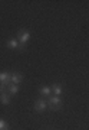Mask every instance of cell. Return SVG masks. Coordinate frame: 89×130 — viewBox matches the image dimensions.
I'll use <instances>...</instances> for the list:
<instances>
[{
  "label": "cell",
  "instance_id": "cell-2",
  "mask_svg": "<svg viewBox=\"0 0 89 130\" xmlns=\"http://www.w3.org/2000/svg\"><path fill=\"white\" fill-rule=\"evenodd\" d=\"M47 106L50 107L52 111H57V110H61V106H62L61 95H52V97L49 98V103H47Z\"/></svg>",
  "mask_w": 89,
  "mask_h": 130
},
{
  "label": "cell",
  "instance_id": "cell-5",
  "mask_svg": "<svg viewBox=\"0 0 89 130\" xmlns=\"http://www.w3.org/2000/svg\"><path fill=\"white\" fill-rule=\"evenodd\" d=\"M22 79H23V77L20 74H17V72H13V74L10 75V84H20L22 83Z\"/></svg>",
  "mask_w": 89,
  "mask_h": 130
},
{
  "label": "cell",
  "instance_id": "cell-6",
  "mask_svg": "<svg viewBox=\"0 0 89 130\" xmlns=\"http://www.w3.org/2000/svg\"><path fill=\"white\" fill-rule=\"evenodd\" d=\"M0 101H2V104H5V106L10 104V94L9 93H2L0 94Z\"/></svg>",
  "mask_w": 89,
  "mask_h": 130
},
{
  "label": "cell",
  "instance_id": "cell-3",
  "mask_svg": "<svg viewBox=\"0 0 89 130\" xmlns=\"http://www.w3.org/2000/svg\"><path fill=\"white\" fill-rule=\"evenodd\" d=\"M46 108H47V103L45 101V100H38V101L35 103V110H36V111L42 113V111H45Z\"/></svg>",
  "mask_w": 89,
  "mask_h": 130
},
{
  "label": "cell",
  "instance_id": "cell-1",
  "mask_svg": "<svg viewBox=\"0 0 89 130\" xmlns=\"http://www.w3.org/2000/svg\"><path fill=\"white\" fill-rule=\"evenodd\" d=\"M17 39H19V48H22L20 51H24L26 43H27L29 39H30V33H29L27 30L22 29V30H19V32H17Z\"/></svg>",
  "mask_w": 89,
  "mask_h": 130
},
{
  "label": "cell",
  "instance_id": "cell-8",
  "mask_svg": "<svg viewBox=\"0 0 89 130\" xmlns=\"http://www.w3.org/2000/svg\"><path fill=\"white\" fill-rule=\"evenodd\" d=\"M7 46L12 48V49H19V41L10 39V41H7Z\"/></svg>",
  "mask_w": 89,
  "mask_h": 130
},
{
  "label": "cell",
  "instance_id": "cell-4",
  "mask_svg": "<svg viewBox=\"0 0 89 130\" xmlns=\"http://www.w3.org/2000/svg\"><path fill=\"white\" fill-rule=\"evenodd\" d=\"M0 84H5V85H10V74L9 72H0Z\"/></svg>",
  "mask_w": 89,
  "mask_h": 130
},
{
  "label": "cell",
  "instance_id": "cell-11",
  "mask_svg": "<svg viewBox=\"0 0 89 130\" xmlns=\"http://www.w3.org/2000/svg\"><path fill=\"white\" fill-rule=\"evenodd\" d=\"M5 129H7L6 121H5V120H0V130H5Z\"/></svg>",
  "mask_w": 89,
  "mask_h": 130
},
{
  "label": "cell",
  "instance_id": "cell-9",
  "mask_svg": "<svg viewBox=\"0 0 89 130\" xmlns=\"http://www.w3.org/2000/svg\"><path fill=\"white\" fill-rule=\"evenodd\" d=\"M52 91H53V94H55V95H61V94H62V87L59 85V84H53Z\"/></svg>",
  "mask_w": 89,
  "mask_h": 130
},
{
  "label": "cell",
  "instance_id": "cell-7",
  "mask_svg": "<svg viewBox=\"0 0 89 130\" xmlns=\"http://www.w3.org/2000/svg\"><path fill=\"white\" fill-rule=\"evenodd\" d=\"M7 93H9L10 95H14V94L19 93V87H17L16 84H10L9 87H7Z\"/></svg>",
  "mask_w": 89,
  "mask_h": 130
},
{
  "label": "cell",
  "instance_id": "cell-10",
  "mask_svg": "<svg viewBox=\"0 0 89 130\" xmlns=\"http://www.w3.org/2000/svg\"><path fill=\"white\" fill-rule=\"evenodd\" d=\"M39 93H40V95H45V97H47V95H50L52 90L49 88V87H42V88L39 90Z\"/></svg>",
  "mask_w": 89,
  "mask_h": 130
}]
</instances>
